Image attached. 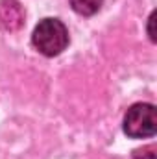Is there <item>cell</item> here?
<instances>
[{"label":"cell","instance_id":"obj_1","mask_svg":"<svg viewBox=\"0 0 157 159\" xmlns=\"http://www.w3.org/2000/svg\"><path fill=\"white\" fill-rule=\"evenodd\" d=\"M34 46L43 56H59L69 44V30L57 19H43L34 30Z\"/></svg>","mask_w":157,"mask_h":159},{"label":"cell","instance_id":"obj_2","mask_svg":"<svg viewBox=\"0 0 157 159\" xmlns=\"http://www.w3.org/2000/svg\"><path fill=\"white\" fill-rule=\"evenodd\" d=\"M157 129V115L152 104H135L124 117V133L131 139L154 137Z\"/></svg>","mask_w":157,"mask_h":159},{"label":"cell","instance_id":"obj_3","mask_svg":"<svg viewBox=\"0 0 157 159\" xmlns=\"http://www.w3.org/2000/svg\"><path fill=\"white\" fill-rule=\"evenodd\" d=\"M0 26L6 32H19L24 26V9L19 0H0Z\"/></svg>","mask_w":157,"mask_h":159},{"label":"cell","instance_id":"obj_4","mask_svg":"<svg viewBox=\"0 0 157 159\" xmlns=\"http://www.w3.org/2000/svg\"><path fill=\"white\" fill-rule=\"evenodd\" d=\"M69 2H70V6L76 13L89 17V15H94L102 7L104 0H69Z\"/></svg>","mask_w":157,"mask_h":159},{"label":"cell","instance_id":"obj_5","mask_svg":"<svg viewBox=\"0 0 157 159\" xmlns=\"http://www.w3.org/2000/svg\"><path fill=\"white\" fill-rule=\"evenodd\" d=\"M131 159H157V148L154 146V144L137 148V150L133 152Z\"/></svg>","mask_w":157,"mask_h":159},{"label":"cell","instance_id":"obj_6","mask_svg":"<svg viewBox=\"0 0 157 159\" xmlns=\"http://www.w3.org/2000/svg\"><path fill=\"white\" fill-rule=\"evenodd\" d=\"M154 22H155V11L150 15V19H148V35H150V39L155 41V32H154Z\"/></svg>","mask_w":157,"mask_h":159}]
</instances>
